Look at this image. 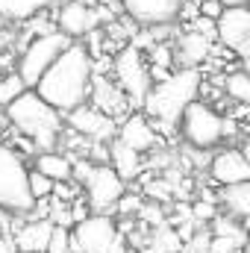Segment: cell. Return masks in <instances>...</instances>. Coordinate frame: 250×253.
Returning <instances> with one entry per match:
<instances>
[{
  "label": "cell",
  "instance_id": "44",
  "mask_svg": "<svg viewBox=\"0 0 250 253\" xmlns=\"http://www.w3.org/2000/svg\"><path fill=\"white\" fill-rule=\"evenodd\" d=\"M194 3H200V0H194Z\"/></svg>",
  "mask_w": 250,
  "mask_h": 253
},
{
  "label": "cell",
  "instance_id": "14",
  "mask_svg": "<svg viewBox=\"0 0 250 253\" xmlns=\"http://www.w3.org/2000/svg\"><path fill=\"white\" fill-rule=\"evenodd\" d=\"M88 94H91V100H94V109H100V112H106L109 118H115V115H121L126 109V94L121 91V85L118 83H109L106 77H97V74H91V85H88Z\"/></svg>",
  "mask_w": 250,
  "mask_h": 253
},
{
  "label": "cell",
  "instance_id": "24",
  "mask_svg": "<svg viewBox=\"0 0 250 253\" xmlns=\"http://www.w3.org/2000/svg\"><path fill=\"white\" fill-rule=\"evenodd\" d=\"M224 88H227V94H230L233 100H239V103H248L250 100V77L245 71L227 74V77H224Z\"/></svg>",
  "mask_w": 250,
  "mask_h": 253
},
{
  "label": "cell",
  "instance_id": "18",
  "mask_svg": "<svg viewBox=\"0 0 250 253\" xmlns=\"http://www.w3.org/2000/svg\"><path fill=\"white\" fill-rule=\"evenodd\" d=\"M50 230H53V224H50L47 218L24 224V227L18 230V236H15V248H18L21 253H24V251H47Z\"/></svg>",
  "mask_w": 250,
  "mask_h": 253
},
{
  "label": "cell",
  "instance_id": "19",
  "mask_svg": "<svg viewBox=\"0 0 250 253\" xmlns=\"http://www.w3.org/2000/svg\"><path fill=\"white\" fill-rule=\"evenodd\" d=\"M112 168H115V174L121 177V180H135L138 174H141V153L138 150H132V147H126L124 141H112Z\"/></svg>",
  "mask_w": 250,
  "mask_h": 253
},
{
  "label": "cell",
  "instance_id": "27",
  "mask_svg": "<svg viewBox=\"0 0 250 253\" xmlns=\"http://www.w3.org/2000/svg\"><path fill=\"white\" fill-rule=\"evenodd\" d=\"M27 186H30L33 200H36V197H50V191H53V180L44 177L42 171H27Z\"/></svg>",
  "mask_w": 250,
  "mask_h": 253
},
{
  "label": "cell",
  "instance_id": "16",
  "mask_svg": "<svg viewBox=\"0 0 250 253\" xmlns=\"http://www.w3.org/2000/svg\"><path fill=\"white\" fill-rule=\"evenodd\" d=\"M118 141H124L126 147H132V150H138V153H144V150H150V147H156V132H153V126L150 121L144 118V115H129L121 129H118Z\"/></svg>",
  "mask_w": 250,
  "mask_h": 253
},
{
  "label": "cell",
  "instance_id": "43",
  "mask_svg": "<svg viewBox=\"0 0 250 253\" xmlns=\"http://www.w3.org/2000/svg\"><path fill=\"white\" fill-rule=\"evenodd\" d=\"M24 253H47V251H24Z\"/></svg>",
  "mask_w": 250,
  "mask_h": 253
},
{
  "label": "cell",
  "instance_id": "6",
  "mask_svg": "<svg viewBox=\"0 0 250 253\" xmlns=\"http://www.w3.org/2000/svg\"><path fill=\"white\" fill-rule=\"evenodd\" d=\"M68 44H71V39L65 36L62 30H53V33H44V36H36V39L30 42V47L24 50L21 65H18V77L24 80V85L33 88L36 80L47 71V65L53 62Z\"/></svg>",
  "mask_w": 250,
  "mask_h": 253
},
{
  "label": "cell",
  "instance_id": "38",
  "mask_svg": "<svg viewBox=\"0 0 250 253\" xmlns=\"http://www.w3.org/2000/svg\"><path fill=\"white\" fill-rule=\"evenodd\" d=\"M71 215H74V224H77V221H83V218L88 215V206H85L83 200H77V203H74V209H71Z\"/></svg>",
  "mask_w": 250,
  "mask_h": 253
},
{
  "label": "cell",
  "instance_id": "25",
  "mask_svg": "<svg viewBox=\"0 0 250 253\" xmlns=\"http://www.w3.org/2000/svg\"><path fill=\"white\" fill-rule=\"evenodd\" d=\"M209 224H212V236H227V239L245 245V227L239 224V218L233 221V218H221V215H215Z\"/></svg>",
  "mask_w": 250,
  "mask_h": 253
},
{
  "label": "cell",
  "instance_id": "30",
  "mask_svg": "<svg viewBox=\"0 0 250 253\" xmlns=\"http://www.w3.org/2000/svg\"><path fill=\"white\" fill-rule=\"evenodd\" d=\"M209 236H212V233H206V230L197 227L186 242H183L180 253H209Z\"/></svg>",
  "mask_w": 250,
  "mask_h": 253
},
{
  "label": "cell",
  "instance_id": "23",
  "mask_svg": "<svg viewBox=\"0 0 250 253\" xmlns=\"http://www.w3.org/2000/svg\"><path fill=\"white\" fill-rule=\"evenodd\" d=\"M180 248H183V239L177 236V230H171L168 224H159L147 253H177Z\"/></svg>",
  "mask_w": 250,
  "mask_h": 253
},
{
  "label": "cell",
  "instance_id": "11",
  "mask_svg": "<svg viewBox=\"0 0 250 253\" xmlns=\"http://www.w3.org/2000/svg\"><path fill=\"white\" fill-rule=\"evenodd\" d=\"M106 18H112V15L106 9H100L97 3L94 6H85L80 0H68L62 9H59V15H56V24H59V30H62L68 39H80V36H85L88 30H94Z\"/></svg>",
  "mask_w": 250,
  "mask_h": 253
},
{
  "label": "cell",
  "instance_id": "13",
  "mask_svg": "<svg viewBox=\"0 0 250 253\" xmlns=\"http://www.w3.org/2000/svg\"><path fill=\"white\" fill-rule=\"evenodd\" d=\"M126 15L138 24H174L180 18V6L183 0H121Z\"/></svg>",
  "mask_w": 250,
  "mask_h": 253
},
{
  "label": "cell",
  "instance_id": "35",
  "mask_svg": "<svg viewBox=\"0 0 250 253\" xmlns=\"http://www.w3.org/2000/svg\"><path fill=\"white\" fill-rule=\"evenodd\" d=\"M138 206H141V197H135V194H129V197H118V203H115V209L121 212V215H129V212H138Z\"/></svg>",
  "mask_w": 250,
  "mask_h": 253
},
{
  "label": "cell",
  "instance_id": "28",
  "mask_svg": "<svg viewBox=\"0 0 250 253\" xmlns=\"http://www.w3.org/2000/svg\"><path fill=\"white\" fill-rule=\"evenodd\" d=\"M53 227H74V215H71V209L68 206H62V200L59 197H53V203H50V209H47V215H44Z\"/></svg>",
  "mask_w": 250,
  "mask_h": 253
},
{
  "label": "cell",
  "instance_id": "7",
  "mask_svg": "<svg viewBox=\"0 0 250 253\" xmlns=\"http://www.w3.org/2000/svg\"><path fill=\"white\" fill-rule=\"evenodd\" d=\"M115 74H118V85H121V91L126 94V100L132 103V106H141V100H144V94H147V88H150V71H147V65H144V56H141V50L138 47H124L118 56H115Z\"/></svg>",
  "mask_w": 250,
  "mask_h": 253
},
{
  "label": "cell",
  "instance_id": "15",
  "mask_svg": "<svg viewBox=\"0 0 250 253\" xmlns=\"http://www.w3.org/2000/svg\"><path fill=\"white\" fill-rule=\"evenodd\" d=\"M209 171H212L215 183H221V186L250 180V165H248V159H245L242 150H221V153L212 159Z\"/></svg>",
  "mask_w": 250,
  "mask_h": 253
},
{
  "label": "cell",
  "instance_id": "12",
  "mask_svg": "<svg viewBox=\"0 0 250 253\" xmlns=\"http://www.w3.org/2000/svg\"><path fill=\"white\" fill-rule=\"evenodd\" d=\"M65 115H68V126H71L74 132L85 135V138L109 141V138L115 135V118H109L106 112H100V109H94V106L80 103V106L68 109Z\"/></svg>",
  "mask_w": 250,
  "mask_h": 253
},
{
  "label": "cell",
  "instance_id": "21",
  "mask_svg": "<svg viewBox=\"0 0 250 253\" xmlns=\"http://www.w3.org/2000/svg\"><path fill=\"white\" fill-rule=\"evenodd\" d=\"M53 3L56 0H0V15L9 21H27L33 15H42Z\"/></svg>",
  "mask_w": 250,
  "mask_h": 253
},
{
  "label": "cell",
  "instance_id": "29",
  "mask_svg": "<svg viewBox=\"0 0 250 253\" xmlns=\"http://www.w3.org/2000/svg\"><path fill=\"white\" fill-rule=\"evenodd\" d=\"M24 88H27V85H24V80H21L18 74H9V77H3V80H0V103L6 106V103H9L12 97H18Z\"/></svg>",
  "mask_w": 250,
  "mask_h": 253
},
{
  "label": "cell",
  "instance_id": "8",
  "mask_svg": "<svg viewBox=\"0 0 250 253\" xmlns=\"http://www.w3.org/2000/svg\"><path fill=\"white\" fill-rule=\"evenodd\" d=\"M215 39L227 44V50H236L242 59L250 53V12L245 6H224L215 18Z\"/></svg>",
  "mask_w": 250,
  "mask_h": 253
},
{
  "label": "cell",
  "instance_id": "37",
  "mask_svg": "<svg viewBox=\"0 0 250 253\" xmlns=\"http://www.w3.org/2000/svg\"><path fill=\"white\" fill-rule=\"evenodd\" d=\"M138 212H141V218H147V221H150V224H156V227H159V224H165V221H162V209H159V206H153V203H147V206L141 203V206H138Z\"/></svg>",
  "mask_w": 250,
  "mask_h": 253
},
{
  "label": "cell",
  "instance_id": "17",
  "mask_svg": "<svg viewBox=\"0 0 250 253\" xmlns=\"http://www.w3.org/2000/svg\"><path fill=\"white\" fill-rule=\"evenodd\" d=\"M212 53V42L206 36H200L197 30H188L177 39V50H174V62L183 65V68H197L206 56Z\"/></svg>",
  "mask_w": 250,
  "mask_h": 253
},
{
  "label": "cell",
  "instance_id": "1",
  "mask_svg": "<svg viewBox=\"0 0 250 253\" xmlns=\"http://www.w3.org/2000/svg\"><path fill=\"white\" fill-rule=\"evenodd\" d=\"M91 53L83 44H68L62 53L47 65V71L36 80V94L44 97L53 109L68 112L80 103H85L88 97V85H91Z\"/></svg>",
  "mask_w": 250,
  "mask_h": 253
},
{
  "label": "cell",
  "instance_id": "22",
  "mask_svg": "<svg viewBox=\"0 0 250 253\" xmlns=\"http://www.w3.org/2000/svg\"><path fill=\"white\" fill-rule=\"evenodd\" d=\"M71 159L68 156H62V153H42L39 159H36V171H42L44 177H50L53 183L56 180H71Z\"/></svg>",
  "mask_w": 250,
  "mask_h": 253
},
{
  "label": "cell",
  "instance_id": "20",
  "mask_svg": "<svg viewBox=\"0 0 250 253\" xmlns=\"http://www.w3.org/2000/svg\"><path fill=\"white\" fill-rule=\"evenodd\" d=\"M224 206H227V212L233 215V218H239V221H245L250 215V183H230V186H224L221 191V197H218Z\"/></svg>",
  "mask_w": 250,
  "mask_h": 253
},
{
  "label": "cell",
  "instance_id": "10",
  "mask_svg": "<svg viewBox=\"0 0 250 253\" xmlns=\"http://www.w3.org/2000/svg\"><path fill=\"white\" fill-rule=\"evenodd\" d=\"M71 236L77 239L83 253H109L118 236V227L106 212H97V215H85L83 221H77Z\"/></svg>",
  "mask_w": 250,
  "mask_h": 253
},
{
  "label": "cell",
  "instance_id": "34",
  "mask_svg": "<svg viewBox=\"0 0 250 253\" xmlns=\"http://www.w3.org/2000/svg\"><path fill=\"white\" fill-rule=\"evenodd\" d=\"M153 65L171 68V65H174V50H171L168 44H156V47H153Z\"/></svg>",
  "mask_w": 250,
  "mask_h": 253
},
{
  "label": "cell",
  "instance_id": "42",
  "mask_svg": "<svg viewBox=\"0 0 250 253\" xmlns=\"http://www.w3.org/2000/svg\"><path fill=\"white\" fill-rule=\"evenodd\" d=\"M80 3H85V6H94V3H97V0H80Z\"/></svg>",
  "mask_w": 250,
  "mask_h": 253
},
{
  "label": "cell",
  "instance_id": "2",
  "mask_svg": "<svg viewBox=\"0 0 250 253\" xmlns=\"http://www.w3.org/2000/svg\"><path fill=\"white\" fill-rule=\"evenodd\" d=\"M200 91V71L197 68H180L177 74H168L165 80H159L156 85L147 88L141 106L150 118H156L165 132H171V126L180 121V112L186 109Z\"/></svg>",
  "mask_w": 250,
  "mask_h": 253
},
{
  "label": "cell",
  "instance_id": "9",
  "mask_svg": "<svg viewBox=\"0 0 250 253\" xmlns=\"http://www.w3.org/2000/svg\"><path fill=\"white\" fill-rule=\"evenodd\" d=\"M83 183H85V191H88V203H91V209H97V212H109V209H115L118 197H121L124 189H126V183L115 174V168H109L106 162L91 165Z\"/></svg>",
  "mask_w": 250,
  "mask_h": 253
},
{
  "label": "cell",
  "instance_id": "45",
  "mask_svg": "<svg viewBox=\"0 0 250 253\" xmlns=\"http://www.w3.org/2000/svg\"><path fill=\"white\" fill-rule=\"evenodd\" d=\"M177 253H180V251H177Z\"/></svg>",
  "mask_w": 250,
  "mask_h": 253
},
{
  "label": "cell",
  "instance_id": "3",
  "mask_svg": "<svg viewBox=\"0 0 250 253\" xmlns=\"http://www.w3.org/2000/svg\"><path fill=\"white\" fill-rule=\"evenodd\" d=\"M6 118L15 124L18 132L33 138L42 150H53L59 129H62V112L53 109L44 97L36 94V88H24L18 97L6 103Z\"/></svg>",
  "mask_w": 250,
  "mask_h": 253
},
{
  "label": "cell",
  "instance_id": "4",
  "mask_svg": "<svg viewBox=\"0 0 250 253\" xmlns=\"http://www.w3.org/2000/svg\"><path fill=\"white\" fill-rule=\"evenodd\" d=\"M0 206L6 212H30L33 209L27 168L9 144H0Z\"/></svg>",
  "mask_w": 250,
  "mask_h": 253
},
{
  "label": "cell",
  "instance_id": "40",
  "mask_svg": "<svg viewBox=\"0 0 250 253\" xmlns=\"http://www.w3.org/2000/svg\"><path fill=\"white\" fill-rule=\"evenodd\" d=\"M6 221H9V212H6V209H3V206H0V227H3V224H6Z\"/></svg>",
  "mask_w": 250,
  "mask_h": 253
},
{
  "label": "cell",
  "instance_id": "39",
  "mask_svg": "<svg viewBox=\"0 0 250 253\" xmlns=\"http://www.w3.org/2000/svg\"><path fill=\"white\" fill-rule=\"evenodd\" d=\"M248 0H221V6H245Z\"/></svg>",
  "mask_w": 250,
  "mask_h": 253
},
{
  "label": "cell",
  "instance_id": "32",
  "mask_svg": "<svg viewBox=\"0 0 250 253\" xmlns=\"http://www.w3.org/2000/svg\"><path fill=\"white\" fill-rule=\"evenodd\" d=\"M171 191H174V186H171L168 180H156V183H150V180H147V191H144V194H147V197H153V200H165Z\"/></svg>",
  "mask_w": 250,
  "mask_h": 253
},
{
  "label": "cell",
  "instance_id": "31",
  "mask_svg": "<svg viewBox=\"0 0 250 253\" xmlns=\"http://www.w3.org/2000/svg\"><path fill=\"white\" fill-rule=\"evenodd\" d=\"M245 245L227 239V236H209V253H239Z\"/></svg>",
  "mask_w": 250,
  "mask_h": 253
},
{
  "label": "cell",
  "instance_id": "33",
  "mask_svg": "<svg viewBox=\"0 0 250 253\" xmlns=\"http://www.w3.org/2000/svg\"><path fill=\"white\" fill-rule=\"evenodd\" d=\"M191 30H197L200 36H206L209 42L215 39V18H206V15H194V24H191Z\"/></svg>",
  "mask_w": 250,
  "mask_h": 253
},
{
  "label": "cell",
  "instance_id": "26",
  "mask_svg": "<svg viewBox=\"0 0 250 253\" xmlns=\"http://www.w3.org/2000/svg\"><path fill=\"white\" fill-rule=\"evenodd\" d=\"M188 212H191V221H194V227H203V224H209L215 215H218V203L215 200H197V203H191L188 206Z\"/></svg>",
  "mask_w": 250,
  "mask_h": 253
},
{
  "label": "cell",
  "instance_id": "41",
  "mask_svg": "<svg viewBox=\"0 0 250 253\" xmlns=\"http://www.w3.org/2000/svg\"><path fill=\"white\" fill-rule=\"evenodd\" d=\"M0 253H12V245H6L3 239H0Z\"/></svg>",
  "mask_w": 250,
  "mask_h": 253
},
{
  "label": "cell",
  "instance_id": "36",
  "mask_svg": "<svg viewBox=\"0 0 250 253\" xmlns=\"http://www.w3.org/2000/svg\"><path fill=\"white\" fill-rule=\"evenodd\" d=\"M221 0H200L197 3V15H206V18H218L221 15Z\"/></svg>",
  "mask_w": 250,
  "mask_h": 253
},
{
  "label": "cell",
  "instance_id": "5",
  "mask_svg": "<svg viewBox=\"0 0 250 253\" xmlns=\"http://www.w3.org/2000/svg\"><path fill=\"white\" fill-rule=\"evenodd\" d=\"M177 124L183 126V135H186L188 144L191 147H200V150L215 147L224 138V118L212 106L197 103V100L186 103V109L180 112V121Z\"/></svg>",
  "mask_w": 250,
  "mask_h": 253
}]
</instances>
